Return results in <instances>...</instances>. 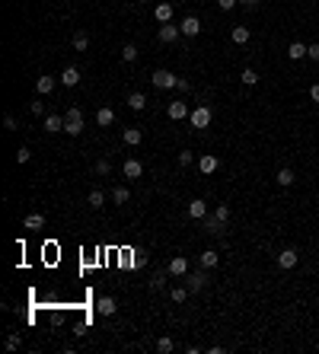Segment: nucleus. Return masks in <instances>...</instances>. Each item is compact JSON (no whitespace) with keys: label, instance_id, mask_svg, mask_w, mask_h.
Masks as SVG:
<instances>
[{"label":"nucleus","instance_id":"nucleus-29","mask_svg":"<svg viewBox=\"0 0 319 354\" xmlns=\"http://www.w3.org/2000/svg\"><path fill=\"white\" fill-rule=\"evenodd\" d=\"M128 198H131V195H128L125 185H115V188H112V201H115V204H125Z\"/></svg>","mask_w":319,"mask_h":354},{"label":"nucleus","instance_id":"nucleus-39","mask_svg":"<svg viewBox=\"0 0 319 354\" xmlns=\"http://www.w3.org/2000/svg\"><path fill=\"white\" fill-rule=\"evenodd\" d=\"M306 58H309V61H319V42H316V45H306Z\"/></svg>","mask_w":319,"mask_h":354},{"label":"nucleus","instance_id":"nucleus-14","mask_svg":"<svg viewBox=\"0 0 319 354\" xmlns=\"http://www.w3.org/2000/svg\"><path fill=\"white\" fill-rule=\"evenodd\" d=\"M55 86H58V80L45 74V77H39V80H36V93H39V96H48V93L55 90Z\"/></svg>","mask_w":319,"mask_h":354},{"label":"nucleus","instance_id":"nucleus-6","mask_svg":"<svg viewBox=\"0 0 319 354\" xmlns=\"http://www.w3.org/2000/svg\"><path fill=\"white\" fill-rule=\"evenodd\" d=\"M115 309H118L115 297H99V300H96V313H99V316H115Z\"/></svg>","mask_w":319,"mask_h":354},{"label":"nucleus","instance_id":"nucleus-15","mask_svg":"<svg viewBox=\"0 0 319 354\" xmlns=\"http://www.w3.org/2000/svg\"><path fill=\"white\" fill-rule=\"evenodd\" d=\"M122 141H125L128 147H137V144L144 141V131H141V128H125V131H122Z\"/></svg>","mask_w":319,"mask_h":354},{"label":"nucleus","instance_id":"nucleus-32","mask_svg":"<svg viewBox=\"0 0 319 354\" xmlns=\"http://www.w3.org/2000/svg\"><path fill=\"white\" fill-rule=\"evenodd\" d=\"M239 80H243L246 86H252V83H258V74L252 71V67H246V71H243V77H239Z\"/></svg>","mask_w":319,"mask_h":354},{"label":"nucleus","instance_id":"nucleus-38","mask_svg":"<svg viewBox=\"0 0 319 354\" xmlns=\"http://www.w3.org/2000/svg\"><path fill=\"white\" fill-rule=\"evenodd\" d=\"M214 214H217V217H220L223 223L230 220V208H227V204H217V208H214Z\"/></svg>","mask_w":319,"mask_h":354},{"label":"nucleus","instance_id":"nucleus-36","mask_svg":"<svg viewBox=\"0 0 319 354\" xmlns=\"http://www.w3.org/2000/svg\"><path fill=\"white\" fill-rule=\"evenodd\" d=\"M20 344H23V338H20V335H7V348H10V351H16V348H20Z\"/></svg>","mask_w":319,"mask_h":354},{"label":"nucleus","instance_id":"nucleus-41","mask_svg":"<svg viewBox=\"0 0 319 354\" xmlns=\"http://www.w3.org/2000/svg\"><path fill=\"white\" fill-rule=\"evenodd\" d=\"M4 128H7V131H16V118L7 115V118H4Z\"/></svg>","mask_w":319,"mask_h":354},{"label":"nucleus","instance_id":"nucleus-27","mask_svg":"<svg viewBox=\"0 0 319 354\" xmlns=\"http://www.w3.org/2000/svg\"><path fill=\"white\" fill-rule=\"evenodd\" d=\"M86 201H90V208H96V211H99L102 204H106V195H102L99 188H93V192H90V198H86Z\"/></svg>","mask_w":319,"mask_h":354},{"label":"nucleus","instance_id":"nucleus-10","mask_svg":"<svg viewBox=\"0 0 319 354\" xmlns=\"http://www.w3.org/2000/svg\"><path fill=\"white\" fill-rule=\"evenodd\" d=\"M157 36H160V42H176L179 36H182V29H179V26H172V23H163Z\"/></svg>","mask_w":319,"mask_h":354},{"label":"nucleus","instance_id":"nucleus-28","mask_svg":"<svg viewBox=\"0 0 319 354\" xmlns=\"http://www.w3.org/2000/svg\"><path fill=\"white\" fill-rule=\"evenodd\" d=\"M172 348H176V341H172L169 335H163V338H157V351H160V354H172Z\"/></svg>","mask_w":319,"mask_h":354},{"label":"nucleus","instance_id":"nucleus-4","mask_svg":"<svg viewBox=\"0 0 319 354\" xmlns=\"http://www.w3.org/2000/svg\"><path fill=\"white\" fill-rule=\"evenodd\" d=\"M166 274H172V278H185V274H188V258L185 255H176L166 265Z\"/></svg>","mask_w":319,"mask_h":354},{"label":"nucleus","instance_id":"nucleus-33","mask_svg":"<svg viewBox=\"0 0 319 354\" xmlns=\"http://www.w3.org/2000/svg\"><path fill=\"white\" fill-rule=\"evenodd\" d=\"M112 172V163L109 160H96V176H109Z\"/></svg>","mask_w":319,"mask_h":354},{"label":"nucleus","instance_id":"nucleus-12","mask_svg":"<svg viewBox=\"0 0 319 354\" xmlns=\"http://www.w3.org/2000/svg\"><path fill=\"white\" fill-rule=\"evenodd\" d=\"M141 172H144L141 160H125V166H122V176L125 179H141Z\"/></svg>","mask_w":319,"mask_h":354},{"label":"nucleus","instance_id":"nucleus-31","mask_svg":"<svg viewBox=\"0 0 319 354\" xmlns=\"http://www.w3.org/2000/svg\"><path fill=\"white\" fill-rule=\"evenodd\" d=\"M86 45H90V36H86V32H74V48L86 51Z\"/></svg>","mask_w":319,"mask_h":354},{"label":"nucleus","instance_id":"nucleus-43","mask_svg":"<svg viewBox=\"0 0 319 354\" xmlns=\"http://www.w3.org/2000/svg\"><path fill=\"white\" fill-rule=\"evenodd\" d=\"M309 99H313V102H319V83H313V86H309Z\"/></svg>","mask_w":319,"mask_h":354},{"label":"nucleus","instance_id":"nucleus-45","mask_svg":"<svg viewBox=\"0 0 319 354\" xmlns=\"http://www.w3.org/2000/svg\"><path fill=\"white\" fill-rule=\"evenodd\" d=\"M141 4H147V0H141Z\"/></svg>","mask_w":319,"mask_h":354},{"label":"nucleus","instance_id":"nucleus-21","mask_svg":"<svg viewBox=\"0 0 319 354\" xmlns=\"http://www.w3.org/2000/svg\"><path fill=\"white\" fill-rule=\"evenodd\" d=\"M294 169H287V166H284V169H278V176H274V182H278V185H284V188H287V185H294Z\"/></svg>","mask_w":319,"mask_h":354},{"label":"nucleus","instance_id":"nucleus-7","mask_svg":"<svg viewBox=\"0 0 319 354\" xmlns=\"http://www.w3.org/2000/svg\"><path fill=\"white\" fill-rule=\"evenodd\" d=\"M166 115L172 118V122H182V118H188V115H192V112H188V106H185V102H169Z\"/></svg>","mask_w":319,"mask_h":354},{"label":"nucleus","instance_id":"nucleus-9","mask_svg":"<svg viewBox=\"0 0 319 354\" xmlns=\"http://www.w3.org/2000/svg\"><path fill=\"white\" fill-rule=\"evenodd\" d=\"M179 29H182V36L195 39L198 32H201V23H198V16H185V20H182V26H179Z\"/></svg>","mask_w":319,"mask_h":354},{"label":"nucleus","instance_id":"nucleus-8","mask_svg":"<svg viewBox=\"0 0 319 354\" xmlns=\"http://www.w3.org/2000/svg\"><path fill=\"white\" fill-rule=\"evenodd\" d=\"M204 284H208V268H204V271H195V274H188V284H185V287L192 290V293H198V290L204 287Z\"/></svg>","mask_w":319,"mask_h":354},{"label":"nucleus","instance_id":"nucleus-30","mask_svg":"<svg viewBox=\"0 0 319 354\" xmlns=\"http://www.w3.org/2000/svg\"><path fill=\"white\" fill-rule=\"evenodd\" d=\"M188 293H192L188 287H172V290H169V300H172V303H182Z\"/></svg>","mask_w":319,"mask_h":354},{"label":"nucleus","instance_id":"nucleus-11","mask_svg":"<svg viewBox=\"0 0 319 354\" xmlns=\"http://www.w3.org/2000/svg\"><path fill=\"white\" fill-rule=\"evenodd\" d=\"M188 217H195V220H204V217H208V201L195 198V201L188 204Z\"/></svg>","mask_w":319,"mask_h":354},{"label":"nucleus","instance_id":"nucleus-24","mask_svg":"<svg viewBox=\"0 0 319 354\" xmlns=\"http://www.w3.org/2000/svg\"><path fill=\"white\" fill-rule=\"evenodd\" d=\"M153 16H157L160 23H172V4H160L157 10H153Z\"/></svg>","mask_w":319,"mask_h":354},{"label":"nucleus","instance_id":"nucleus-34","mask_svg":"<svg viewBox=\"0 0 319 354\" xmlns=\"http://www.w3.org/2000/svg\"><path fill=\"white\" fill-rule=\"evenodd\" d=\"M134 58H137V48L134 45H125L122 48V61H134Z\"/></svg>","mask_w":319,"mask_h":354},{"label":"nucleus","instance_id":"nucleus-23","mask_svg":"<svg viewBox=\"0 0 319 354\" xmlns=\"http://www.w3.org/2000/svg\"><path fill=\"white\" fill-rule=\"evenodd\" d=\"M45 131H64V118L61 115H45Z\"/></svg>","mask_w":319,"mask_h":354},{"label":"nucleus","instance_id":"nucleus-37","mask_svg":"<svg viewBox=\"0 0 319 354\" xmlns=\"http://www.w3.org/2000/svg\"><path fill=\"white\" fill-rule=\"evenodd\" d=\"M179 163H182V166H192V163H195V153H192V150H182V153H179Z\"/></svg>","mask_w":319,"mask_h":354},{"label":"nucleus","instance_id":"nucleus-2","mask_svg":"<svg viewBox=\"0 0 319 354\" xmlns=\"http://www.w3.org/2000/svg\"><path fill=\"white\" fill-rule=\"evenodd\" d=\"M153 86H157V90H172V86H179V77L172 74V71H153Z\"/></svg>","mask_w":319,"mask_h":354},{"label":"nucleus","instance_id":"nucleus-22","mask_svg":"<svg viewBox=\"0 0 319 354\" xmlns=\"http://www.w3.org/2000/svg\"><path fill=\"white\" fill-rule=\"evenodd\" d=\"M23 227L26 230H42L45 227V214H29V217L23 220Z\"/></svg>","mask_w":319,"mask_h":354},{"label":"nucleus","instance_id":"nucleus-5","mask_svg":"<svg viewBox=\"0 0 319 354\" xmlns=\"http://www.w3.org/2000/svg\"><path fill=\"white\" fill-rule=\"evenodd\" d=\"M297 262H300V252H297V249H284V252H278V265H281L284 271L294 268Z\"/></svg>","mask_w":319,"mask_h":354},{"label":"nucleus","instance_id":"nucleus-19","mask_svg":"<svg viewBox=\"0 0 319 354\" xmlns=\"http://www.w3.org/2000/svg\"><path fill=\"white\" fill-rule=\"evenodd\" d=\"M112 122H115V112H112L109 106H102V109L96 112V125H102V128H109Z\"/></svg>","mask_w":319,"mask_h":354},{"label":"nucleus","instance_id":"nucleus-44","mask_svg":"<svg viewBox=\"0 0 319 354\" xmlns=\"http://www.w3.org/2000/svg\"><path fill=\"white\" fill-rule=\"evenodd\" d=\"M239 4H243V7H249V10H252V7H258V4H262V0H239Z\"/></svg>","mask_w":319,"mask_h":354},{"label":"nucleus","instance_id":"nucleus-13","mask_svg":"<svg viewBox=\"0 0 319 354\" xmlns=\"http://www.w3.org/2000/svg\"><path fill=\"white\" fill-rule=\"evenodd\" d=\"M214 169H217V157H214V153H204V157H198V172L211 176Z\"/></svg>","mask_w":319,"mask_h":354},{"label":"nucleus","instance_id":"nucleus-35","mask_svg":"<svg viewBox=\"0 0 319 354\" xmlns=\"http://www.w3.org/2000/svg\"><path fill=\"white\" fill-rule=\"evenodd\" d=\"M29 157H32L29 147H20V150H16V163H29Z\"/></svg>","mask_w":319,"mask_h":354},{"label":"nucleus","instance_id":"nucleus-16","mask_svg":"<svg viewBox=\"0 0 319 354\" xmlns=\"http://www.w3.org/2000/svg\"><path fill=\"white\" fill-rule=\"evenodd\" d=\"M58 80H61L64 86H77L80 83V71H77V67H64V74L58 77Z\"/></svg>","mask_w":319,"mask_h":354},{"label":"nucleus","instance_id":"nucleus-20","mask_svg":"<svg viewBox=\"0 0 319 354\" xmlns=\"http://www.w3.org/2000/svg\"><path fill=\"white\" fill-rule=\"evenodd\" d=\"M204 230L214 233V236H220V233H223V220L217 217V214H214V217H204Z\"/></svg>","mask_w":319,"mask_h":354},{"label":"nucleus","instance_id":"nucleus-40","mask_svg":"<svg viewBox=\"0 0 319 354\" xmlns=\"http://www.w3.org/2000/svg\"><path fill=\"white\" fill-rule=\"evenodd\" d=\"M29 109H32V115H45V102H39V99H36V102H32V106H29Z\"/></svg>","mask_w":319,"mask_h":354},{"label":"nucleus","instance_id":"nucleus-26","mask_svg":"<svg viewBox=\"0 0 319 354\" xmlns=\"http://www.w3.org/2000/svg\"><path fill=\"white\" fill-rule=\"evenodd\" d=\"M230 39H233L236 45H246V42H249V29H246V26H236V29L230 32Z\"/></svg>","mask_w":319,"mask_h":354},{"label":"nucleus","instance_id":"nucleus-25","mask_svg":"<svg viewBox=\"0 0 319 354\" xmlns=\"http://www.w3.org/2000/svg\"><path fill=\"white\" fill-rule=\"evenodd\" d=\"M217 262H220V255L214 252V249H204V252H201V268H214Z\"/></svg>","mask_w":319,"mask_h":354},{"label":"nucleus","instance_id":"nucleus-1","mask_svg":"<svg viewBox=\"0 0 319 354\" xmlns=\"http://www.w3.org/2000/svg\"><path fill=\"white\" fill-rule=\"evenodd\" d=\"M64 131L71 134V137H77V134L83 131V112L77 109V106L67 109V115H64Z\"/></svg>","mask_w":319,"mask_h":354},{"label":"nucleus","instance_id":"nucleus-42","mask_svg":"<svg viewBox=\"0 0 319 354\" xmlns=\"http://www.w3.org/2000/svg\"><path fill=\"white\" fill-rule=\"evenodd\" d=\"M217 4H220V10H233L239 0H217Z\"/></svg>","mask_w":319,"mask_h":354},{"label":"nucleus","instance_id":"nucleus-18","mask_svg":"<svg viewBox=\"0 0 319 354\" xmlns=\"http://www.w3.org/2000/svg\"><path fill=\"white\" fill-rule=\"evenodd\" d=\"M128 109L144 112V109H147V96H144V93H131V96H128Z\"/></svg>","mask_w":319,"mask_h":354},{"label":"nucleus","instance_id":"nucleus-17","mask_svg":"<svg viewBox=\"0 0 319 354\" xmlns=\"http://www.w3.org/2000/svg\"><path fill=\"white\" fill-rule=\"evenodd\" d=\"M287 58H290V61L306 58V45H303V42H290V45H287Z\"/></svg>","mask_w":319,"mask_h":354},{"label":"nucleus","instance_id":"nucleus-3","mask_svg":"<svg viewBox=\"0 0 319 354\" xmlns=\"http://www.w3.org/2000/svg\"><path fill=\"white\" fill-rule=\"evenodd\" d=\"M188 122H192V128H208L211 125V109L208 106H198V109H192V115H188Z\"/></svg>","mask_w":319,"mask_h":354}]
</instances>
